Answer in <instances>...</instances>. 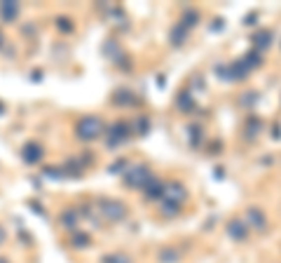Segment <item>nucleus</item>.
I'll use <instances>...</instances> for the list:
<instances>
[{"label": "nucleus", "instance_id": "obj_1", "mask_svg": "<svg viewBox=\"0 0 281 263\" xmlns=\"http://www.w3.org/2000/svg\"><path fill=\"white\" fill-rule=\"evenodd\" d=\"M150 181H152V176H150V172L145 167H136V169H132V172L127 174V183L136 186V188H145Z\"/></svg>", "mask_w": 281, "mask_h": 263}, {"label": "nucleus", "instance_id": "obj_2", "mask_svg": "<svg viewBox=\"0 0 281 263\" xmlns=\"http://www.w3.org/2000/svg\"><path fill=\"white\" fill-rule=\"evenodd\" d=\"M101 122L96 118H85L80 122V136H85V139H96L101 134Z\"/></svg>", "mask_w": 281, "mask_h": 263}, {"label": "nucleus", "instance_id": "obj_3", "mask_svg": "<svg viewBox=\"0 0 281 263\" xmlns=\"http://www.w3.org/2000/svg\"><path fill=\"white\" fill-rule=\"evenodd\" d=\"M101 211H103L105 216H110V218H115V221H117V218L124 216V205L105 200V202H101Z\"/></svg>", "mask_w": 281, "mask_h": 263}, {"label": "nucleus", "instance_id": "obj_4", "mask_svg": "<svg viewBox=\"0 0 281 263\" xmlns=\"http://www.w3.org/2000/svg\"><path fill=\"white\" fill-rule=\"evenodd\" d=\"M185 200V188L178 186V183H171L169 191H164V202H174V205H181Z\"/></svg>", "mask_w": 281, "mask_h": 263}, {"label": "nucleus", "instance_id": "obj_5", "mask_svg": "<svg viewBox=\"0 0 281 263\" xmlns=\"http://www.w3.org/2000/svg\"><path fill=\"white\" fill-rule=\"evenodd\" d=\"M248 221H251L258 230H265V216L260 209H251V211H248Z\"/></svg>", "mask_w": 281, "mask_h": 263}, {"label": "nucleus", "instance_id": "obj_6", "mask_svg": "<svg viewBox=\"0 0 281 263\" xmlns=\"http://www.w3.org/2000/svg\"><path fill=\"white\" fill-rule=\"evenodd\" d=\"M230 235L237 237V240H244V237H246L244 223H239V221H232V223H230Z\"/></svg>", "mask_w": 281, "mask_h": 263}, {"label": "nucleus", "instance_id": "obj_7", "mask_svg": "<svg viewBox=\"0 0 281 263\" xmlns=\"http://www.w3.org/2000/svg\"><path fill=\"white\" fill-rule=\"evenodd\" d=\"M145 188H148V198H164V186L162 183L150 181Z\"/></svg>", "mask_w": 281, "mask_h": 263}, {"label": "nucleus", "instance_id": "obj_8", "mask_svg": "<svg viewBox=\"0 0 281 263\" xmlns=\"http://www.w3.org/2000/svg\"><path fill=\"white\" fill-rule=\"evenodd\" d=\"M255 45L260 47V50H265V47H270V40H272V33H267V31H263V33H258V36L253 38Z\"/></svg>", "mask_w": 281, "mask_h": 263}, {"label": "nucleus", "instance_id": "obj_9", "mask_svg": "<svg viewBox=\"0 0 281 263\" xmlns=\"http://www.w3.org/2000/svg\"><path fill=\"white\" fill-rule=\"evenodd\" d=\"M183 36H185V28H176L174 31V43H183Z\"/></svg>", "mask_w": 281, "mask_h": 263}, {"label": "nucleus", "instance_id": "obj_10", "mask_svg": "<svg viewBox=\"0 0 281 263\" xmlns=\"http://www.w3.org/2000/svg\"><path fill=\"white\" fill-rule=\"evenodd\" d=\"M190 104H192V101H190V97H187V94H183V99H181V108H190Z\"/></svg>", "mask_w": 281, "mask_h": 263}]
</instances>
